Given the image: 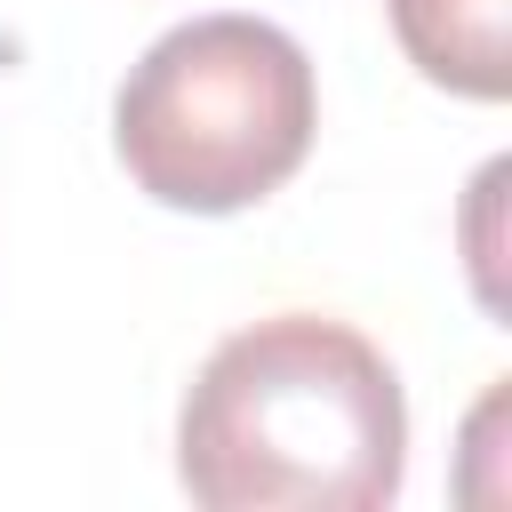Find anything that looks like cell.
<instances>
[{
	"mask_svg": "<svg viewBox=\"0 0 512 512\" xmlns=\"http://www.w3.org/2000/svg\"><path fill=\"white\" fill-rule=\"evenodd\" d=\"M400 472V376L360 328L320 312L232 328L176 408V480L208 512H376Z\"/></svg>",
	"mask_w": 512,
	"mask_h": 512,
	"instance_id": "1",
	"label": "cell"
},
{
	"mask_svg": "<svg viewBox=\"0 0 512 512\" xmlns=\"http://www.w3.org/2000/svg\"><path fill=\"white\" fill-rule=\"evenodd\" d=\"M320 128L312 56L264 16H192L160 32L120 96L112 152L128 184L184 216H240L272 200Z\"/></svg>",
	"mask_w": 512,
	"mask_h": 512,
	"instance_id": "2",
	"label": "cell"
},
{
	"mask_svg": "<svg viewBox=\"0 0 512 512\" xmlns=\"http://www.w3.org/2000/svg\"><path fill=\"white\" fill-rule=\"evenodd\" d=\"M392 32L432 88L472 104L512 96V0H392Z\"/></svg>",
	"mask_w": 512,
	"mask_h": 512,
	"instance_id": "3",
	"label": "cell"
},
{
	"mask_svg": "<svg viewBox=\"0 0 512 512\" xmlns=\"http://www.w3.org/2000/svg\"><path fill=\"white\" fill-rule=\"evenodd\" d=\"M496 184H504V160H488V168H480V184H472V192H480V200H472V216H488V192H496ZM472 272H480V304H488V312H504V296H496V280H488V232H472Z\"/></svg>",
	"mask_w": 512,
	"mask_h": 512,
	"instance_id": "4",
	"label": "cell"
}]
</instances>
